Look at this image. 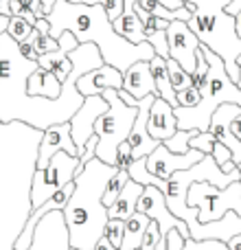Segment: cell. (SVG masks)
Returning <instances> with one entry per match:
<instances>
[{
	"label": "cell",
	"instance_id": "obj_31",
	"mask_svg": "<svg viewBox=\"0 0 241 250\" xmlns=\"http://www.w3.org/2000/svg\"><path fill=\"white\" fill-rule=\"evenodd\" d=\"M123 233H125V222L108 220V224H105V229H103V237L108 239L117 250L120 248V242H123Z\"/></svg>",
	"mask_w": 241,
	"mask_h": 250
},
{
	"label": "cell",
	"instance_id": "obj_38",
	"mask_svg": "<svg viewBox=\"0 0 241 250\" xmlns=\"http://www.w3.org/2000/svg\"><path fill=\"white\" fill-rule=\"evenodd\" d=\"M211 158L215 160V165H217L220 169H224L226 165H228L230 160H233V158H230V151L226 149V147L221 145V143H217V141H215V145H213V154H211Z\"/></svg>",
	"mask_w": 241,
	"mask_h": 250
},
{
	"label": "cell",
	"instance_id": "obj_21",
	"mask_svg": "<svg viewBox=\"0 0 241 250\" xmlns=\"http://www.w3.org/2000/svg\"><path fill=\"white\" fill-rule=\"evenodd\" d=\"M149 70H151V79H154V88H156V99H162V101H167L169 105L178 108L176 90L171 88L169 73H167V60L154 57V60L149 62Z\"/></svg>",
	"mask_w": 241,
	"mask_h": 250
},
{
	"label": "cell",
	"instance_id": "obj_27",
	"mask_svg": "<svg viewBox=\"0 0 241 250\" xmlns=\"http://www.w3.org/2000/svg\"><path fill=\"white\" fill-rule=\"evenodd\" d=\"M31 31H33V26H31L24 18L16 16V18H9V24H7V31H4V33H7L16 44H22L29 40Z\"/></svg>",
	"mask_w": 241,
	"mask_h": 250
},
{
	"label": "cell",
	"instance_id": "obj_13",
	"mask_svg": "<svg viewBox=\"0 0 241 250\" xmlns=\"http://www.w3.org/2000/svg\"><path fill=\"white\" fill-rule=\"evenodd\" d=\"M60 151L73 156V158H79V151L73 143V136H70V121L51 125L48 129L42 132V141H40V147H38V171L46 169L51 158L55 154H60Z\"/></svg>",
	"mask_w": 241,
	"mask_h": 250
},
{
	"label": "cell",
	"instance_id": "obj_35",
	"mask_svg": "<svg viewBox=\"0 0 241 250\" xmlns=\"http://www.w3.org/2000/svg\"><path fill=\"white\" fill-rule=\"evenodd\" d=\"M176 101H178V108H193V105L200 104V90L198 88H186V90L178 92L176 95Z\"/></svg>",
	"mask_w": 241,
	"mask_h": 250
},
{
	"label": "cell",
	"instance_id": "obj_41",
	"mask_svg": "<svg viewBox=\"0 0 241 250\" xmlns=\"http://www.w3.org/2000/svg\"><path fill=\"white\" fill-rule=\"evenodd\" d=\"M18 48H20V55L24 57V60H29V62H38V55H35L33 46H31L29 42H22V44H18Z\"/></svg>",
	"mask_w": 241,
	"mask_h": 250
},
{
	"label": "cell",
	"instance_id": "obj_14",
	"mask_svg": "<svg viewBox=\"0 0 241 250\" xmlns=\"http://www.w3.org/2000/svg\"><path fill=\"white\" fill-rule=\"evenodd\" d=\"M154 99L156 97L149 95V97H145L142 101H138L136 121H134V127H132V132H129V136H127V143H129V147H132V154H134V158L136 160L138 158H147V156H149L151 151L160 145V143L154 141V138L149 136V132H147V119H149V110H151Z\"/></svg>",
	"mask_w": 241,
	"mask_h": 250
},
{
	"label": "cell",
	"instance_id": "obj_3",
	"mask_svg": "<svg viewBox=\"0 0 241 250\" xmlns=\"http://www.w3.org/2000/svg\"><path fill=\"white\" fill-rule=\"evenodd\" d=\"M114 173H117L114 167H108L101 160L92 158L75 176V191L66 208L61 211L70 248L95 250L97 242L103 237V229L108 224V208L101 200Z\"/></svg>",
	"mask_w": 241,
	"mask_h": 250
},
{
	"label": "cell",
	"instance_id": "obj_7",
	"mask_svg": "<svg viewBox=\"0 0 241 250\" xmlns=\"http://www.w3.org/2000/svg\"><path fill=\"white\" fill-rule=\"evenodd\" d=\"M186 204L198 208L200 224L217 222L230 211L241 217V185L233 182L226 189H217L208 182H195L186 193Z\"/></svg>",
	"mask_w": 241,
	"mask_h": 250
},
{
	"label": "cell",
	"instance_id": "obj_24",
	"mask_svg": "<svg viewBox=\"0 0 241 250\" xmlns=\"http://www.w3.org/2000/svg\"><path fill=\"white\" fill-rule=\"evenodd\" d=\"M112 29H114V33H117L119 38H123L125 42L134 44V46H138V44L145 42V35H142V22L138 20L136 11L127 13V16L123 13L119 20L112 22Z\"/></svg>",
	"mask_w": 241,
	"mask_h": 250
},
{
	"label": "cell",
	"instance_id": "obj_4",
	"mask_svg": "<svg viewBox=\"0 0 241 250\" xmlns=\"http://www.w3.org/2000/svg\"><path fill=\"white\" fill-rule=\"evenodd\" d=\"M228 4L230 0H184V7L193 13V18L186 22L189 29L202 46H206L224 62L226 75L233 83H237L241 40L235 31V18L226 13Z\"/></svg>",
	"mask_w": 241,
	"mask_h": 250
},
{
	"label": "cell",
	"instance_id": "obj_5",
	"mask_svg": "<svg viewBox=\"0 0 241 250\" xmlns=\"http://www.w3.org/2000/svg\"><path fill=\"white\" fill-rule=\"evenodd\" d=\"M200 51L208 64V73L204 77L202 88H200V104L193 108H173L180 132H208L211 117L220 105L233 104L241 108V90L226 75L224 62L202 44H200Z\"/></svg>",
	"mask_w": 241,
	"mask_h": 250
},
{
	"label": "cell",
	"instance_id": "obj_17",
	"mask_svg": "<svg viewBox=\"0 0 241 250\" xmlns=\"http://www.w3.org/2000/svg\"><path fill=\"white\" fill-rule=\"evenodd\" d=\"M123 90L127 92V95H132L136 101H142L149 95L156 97L149 62H136L134 66H129V68L125 70L123 73Z\"/></svg>",
	"mask_w": 241,
	"mask_h": 250
},
{
	"label": "cell",
	"instance_id": "obj_18",
	"mask_svg": "<svg viewBox=\"0 0 241 250\" xmlns=\"http://www.w3.org/2000/svg\"><path fill=\"white\" fill-rule=\"evenodd\" d=\"M142 191H145V187L134 182V180H129L127 185L123 187L120 195L114 200V204L108 208V220L127 222L129 217L136 213V204H138V198L142 195Z\"/></svg>",
	"mask_w": 241,
	"mask_h": 250
},
{
	"label": "cell",
	"instance_id": "obj_49",
	"mask_svg": "<svg viewBox=\"0 0 241 250\" xmlns=\"http://www.w3.org/2000/svg\"><path fill=\"white\" fill-rule=\"evenodd\" d=\"M237 171H239V185H241V165H237Z\"/></svg>",
	"mask_w": 241,
	"mask_h": 250
},
{
	"label": "cell",
	"instance_id": "obj_33",
	"mask_svg": "<svg viewBox=\"0 0 241 250\" xmlns=\"http://www.w3.org/2000/svg\"><path fill=\"white\" fill-rule=\"evenodd\" d=\"M182 250H228L224 242L217 239H206V242H195V239H184Z\"/></svg>",
	"mask_w": 241,
	"mask_h": 250
},
{
	"label": "cell",
	"instance_id": "obj_8",
	"mask_svg": "<svg viewBox=\"0 0 241 250\" xmlns=\"http://www.w3.org/2000/svg\"><path fill=\"white\" fill-rule=\"evenodd\" d=\"M79 173V158L64 154H55L51 158V163L46 165V169L33 173V182H31V207L40 208L46 200H51L61 187H66L68 182L75 180V176Z\"/></svg>",
	"mask_w": 241,
	"mask_h": 250
},
{
	"label": "cell",
	"instance_id": "obj_10",
	"mask_svg": "<svg viewBox=\"0 0 241 250\" xmlns=\"http://www.w3.org/2000/svg\"><path fill=\"white\" fill-rule=\"evenodd\" d=\"M167 46L169 60H173L184 73L193 75L198 64V48L200 42L189 29L186 22H169L167 26Z\"/></svg>",
	"mask_w": 241,
	"mask_h": 250
},
{
	"label": "cell",
	"instance_id": "obj_9",
	"mask_svg": "<svg viewBox=\"0 0 241 250\" xmlns=\"http://www.w3.org/2000/svg\"><path fill=\"white\" fill-rule=\"evenodd\" d=\"M136 213H142V215H147L151 222H156L162 239H167V235L171 233V230H178L182 239H191L186 224L182 220H178L176 215H171V211L167 208V202H164V195L160 193V189H156V187H145L142 195L138 198Z\"/></svg>",
	"mask_w": 241,
	"mask_h": 250
},
{
	"label": "cell",
	"instance_id": "obj_6",
	"mask_svg": "<svg viewBox=\"0 0 241 250\" xmlns=\"http://www.w3.org/2000/svg\"><path fill=\"white\" fill-rule=\"evenodd\" d=\"M101 97L108 101V112L97 119L95 129H92V134L99 138L95 158L101 160L103 165H108V167H114V163H117V151H119V147L127 141L129 132H132L138 108L125 105L123 101L119 99L117 90H105V92H101Z\"/></svg>",
	"mask_w": 241,
	"mask_h": 250
},
{
	"label": "cell",
	"instance_id": "obj_48",
	"mask_svg": "<svg viewBox=\"0 0 241 250\" xmlns=\"http://www.w3.org/2000/svg\"><path fill=\"white\" fill-rule=\"evenodd\" d=\"M237 88L241 90V66H239V82H237Z\"/></svg>",
	"mask_w": 241,
	"mask_h": 250
},
{
	"label": "cell",
	"instance_id": "obj_37",
	"mask_svg": "<svg viewBox=\"0 0 241 250\" xmlns=\"http://www.w3.org/2000/svg\"><path fill=\"white\" fill-rule=\"evenodd\" d=\"M101 7L105 9L108 13V20L114 22L123 16V7H125V0H101Z\"/></svg>",
	"mask_w": 241,
	"mask_h": 250
},
{
	"label": "cell",
	"instance_id": "obj_47",
	"mask_svg": "<svg viewBox=\"0 0 241 250\" xmlns=\"http://www.w3.org/2000/svg\"><path fill=\"white\" fill-rule=\"evenodd\" d=\"M7 24H9V18H0V33L7 31Z\"/></svg>",
	"mask_w": 241,
	"mask_h": 250
},
{
	"label": "cell",
	"instance_id": "obj_20",
	"mask_svg": "<svg viewBox=\"0 0 241 250\" xmlns=\"http://www.w3.org/2000/svg\"><path fill=\"white\" fill-rule=\"evenodd\" d=\"M167 26H169V22L158 20V18H151V16L142 22V35H145V42L154 48L156 57H162V60H169Z\"/></svg>",
	"mask_w": 241,
	"mask_h": 250
},
{
	"label": "cell",
	"instance_id": "obj_11",
	"mask_svg": "<svg viewBox=\"0 0 241 250\" xmlns=\"http://www.w3.org/2000/svg\"><path fill=\"white\" fill-rule=\"evenodd\" d=\"M202 158L204 156L195 149H189L186 154H171V151L160 143V145L147 156L145 165H147V171L154 178H158V180H169L176 171H186V169H191L193 165H198Z\"/></svg>",
	"mask_w": 241,
	"mask_h": 250
},
{
	"label": "cell",
	"instance_id": "obj_25",
	"mask_svg": "<svg viewBox=\"0 0 241 250\" xmlns=\"http://www.w3.org/2000/svg\"><path fill=\"white\" fill-rule=\"evenodd\" d=\"M48 22H46V18L44 20H38L33 24V31H31V35H29V40L26 42L33 46V51H35V55L38 57H42V55H46V53H53V51H57V40H53L51 35H48Z\"/></svg>",
	"mask_w": 241,
	"mask_h": 250
},
{
	"label": "cell",
	"instance_id": "obj_40",
	"mask_svg": "<svg viewBox=\"0 0 241 250\" xmlns=\"http://www.w3.org/2000/svg\"><path fill=\"white\" fill-rule=\"evenodd\" d=\"M182 244H184V239L180 237L178 230H171L167 235V250H182Z\"/></svg>",
	"mask_w": 241,
	"mask_h": 250
},
{
	"label": "cell",
	"instance_id": "obj_16",
	"mask_svg": "<svg viewBox=\"0 0 241 250\" xmlns=\"http://www.w3.org/2000/svg\"><path fill=\"white\" fill-rule=\"evenodd\" d=\"M147 132L154 141L164 143L178 132L176 114H173V105H169L162 99H154L149 110V119H147Z\"/></svg>",
	"mask_w": 241,
	"mask_h": 250
},
{
	"label": "cell",
	"instance_id": "obj_28",
	"mask_svg": "<svg viewBox=\"0 0 241 250\" xmlns=\"http://www.w3.org/2000/svg\"><path fill=\"white\" fill-rule=\"evenodd\" d=\"M167 73H169V82H171V88L176 90V95L193 86V83H191V75L184 73L173 60H167Z\"/></svg>",
	"mask_w": 241,
	"mask_h": 250
},
{
	"label": "cell",
	"instance_id": "obj_51",
	"mask_svg": "<svg viewBox=\"0 0 241 250\" xmlns=\"http://www.w3.org/2000/svg\"><path fill=\"white\" fill-rule=\"evenodd\" d=\"M68 250H75V248H68Z\"/></svg>",
	"mask_w": 241,
	"mask_h": 250
},
{
	"label": "cell",
	"instance_id": "obj_43",
	"mask_svg": "<svg viewBox=\"0 0 241 250\" xmlns=\"http://www.w3.org/2000/svg\"><path fill=\"white\" fill-rule=\"evenodd\" d=\"M230 132H233V136L237 138V141H241V117L230 121Z\"/></svg>",
	"mask_w": 241,
	"mask_h": 250
},
{
	"label": "cell",
	"instance_id": "obj_46",
	"mask_svg": "<svg viewBox=\"0 0 241 250\" xmlns=\"http://www.w3.org/2000/svg\"><path fill=\"white\" fill-rule=\"evenodd\" d=\"M235 31H237V38L241 40V11L235 16Z\"/></svg>",
	"mask_w": 241,
	"mask_h": 250
},
{
	"label": "cell",
	"instance_id": "obj_12",
	"mask_svg": "<svg viewBox=\"0 0 241 250\" xmlns=\"http://www.w3.org/2000/svg\"><path fill=\"white\" fill-rule=\"evenodd\" d=\"M105 112H108V101L101 95H97V97H86L81 108L73 114V119H70V136H73V143L79 151V158L83 154V145L92 136L97 119L103 117Z\"/></svg>",
	"mask_w": 241,
	"mask_h": 250
},
{
	"label": "cell",
	"instance_id": "obj_2",
	"mask_svg": "<svg viewBox=\"0 0 241 250\" xmlns=\"http://www.w3.org/2000/svg\"><path fill=\"white\" fill-rule=\"evenodd\" d=\"M46 22L51 29L48 35L53 40H57L64 31H68L75 35L79 46L95 44L105 66H112L120 73H125L136 62H151L156 57L154 48L147 42L134 46V44L125 42L123 38H119L101 4L88 7V4H73L66 0H57L55 7L46 16Z\"/></svg>",
	"mask_w": 241,
	"mask_h": 250
},
{
	"label": "cell",
	"instance_id": "obj_50",
	"mask_svg": "<svg viewBox=\"0 0 241 250\" xmlns=\"http://www.w3.org/2000/svg\"><path fill=\"white\" fill-rule=\"evenodd\" d=\"M237 64H239V66H241V57H239V60H237Z\"/></svg>",
	"mask_w": 241,
	"mask_h": 250
},
{
	"label": "cell",
	"instance_id": "obj_32",
	"mask_svg": "<svg viewBox=\"0 0 241 250\" xmlns=\"http://www.w3.org/2000/svg\"><path fill=\"white\" fill-rule=\"evenodd\" d=\"M213 145H215V138H213L208 132H202V134L198 132V134H195V136L189 141V149L200 151L202 156H211V154H213Z\"/></svg>",
	"mask_w": 241,
	"mask_h": 250
},
{
	"label": "cell",
	"instance_id": "obj_36",
	"mask_svg": "<svg viewBox=\"0 0 241 250\" xmlns=\"http://www.w3.org/2000/svg\"><path fill=\"white\" fill-rule=\"evenodd\" d=\"M206 73H208V64H206V60H204L202 51L198 48V64H195V70H193V75H191V83H193V88H198V90L202 88Z\"/></svg>",
	"mask_w": 241,
	"mask_h": 250
},
{
	"label": "cell",
	"instance_id": "obj_39",
	"mask_svg": "<svg viewBox=\"0 0 241 250\" xmlns=\"http://www.w3.org/2000/svg\"><path fill=\"white\" fill-rule=\"evenodd\" d=\"M57 46H60V51H64V53H73L75 48H79V44H77V40H75L73 33L64 31V33L57 38Z\"/></svg>",
	"mask_w": 241,
	"mask_h": 250
},
{
	"label": "cell",
	"instance_id": "obj_44",
	"mask_svg": "<svg viewBox=\"0 0 241 250\" xmlns=\"http://www.w3.org/2000/svg\"><path fill=\"white\" fill-rule=\"evenodd\" d=\"M95 250H117V248H114V246H112V244H110V242H108V239H105V237H101V239H99V242H97V246H95Z\"/></svg>",
	"mask_w": 241,
	"mask_h": 250
},
{
	"label": "cell",
	"instance_id": "obj_15",
	"mask_svg": "<svg viewBox=\"0 0 241 250\" xmlns=\"http://www.w3.org/2000/svg\"><path fill=\"white\" fill-rule=\"evenodd\" d=\"M120 88H123V73L105 64L77 79V92L83 99L86 97H97L105 90H120Z\"/></svg>",
	"mask_w": 241,
	"mask_h": 250
},
{
	"label": "cell",
	"instance_id": "obj_1",
	"mask_svg": "<svg viewBox=\"0 0 241 250\" xmlns=\"http://www.w3.org/2000/svg\"><path fill=\"white\" fill-rule=\"evenodd\" d=\"M42 132L24 123H0V250H13L31 211V182ZM31 250H42L33 244Z\"/></svg>",
	"mask_w": 241,
	"mask_h": 250
},
{
	"label": "cell",
	"instance_id": "obj_30",
	"mask_svg": "<svg viewBox=\"0 0 241 250\" xmlns=\"http://www.w3.org/2000/svg\"><path fill=\"white\" fill-rule=\"evenodd\" d=\"M195 134L198 132H180V129H178V132L173 134L171 138H167L162 145L167 147L171 154H186V151H189V141L195 136Z\"/></svg>",
	"mask_w": 241,
	"mask_h": 250
},
{
	"label": "cell",
	"instance_id": "obj_42",
	"mask_svg": "<svg viewBox=\"0 0 241 250\" xmlns=\"http://www.w3.org/2000/svg\"><path fill=\"white\" fill-rule=\"evenodd\" d=\"M162 7H167L169 11H178V9H184V0H156Z\"/></svg>",
	"mask_w": 241,
	"mask_h": 250
},
{
	"label": "cell",
	"instance_id": "obj_45",
	"mask_svg": "<svg viewBox=\"0 0 241 250\" xmlns=\"http://www.w3.org/2000/svg\"><path fill=\"white\" fill-rule=\"evenodd\" d=\"M226 246H228V250H241V233H239V235H235V237L230 239V242L226 244Z\"/></svg>",
	"mask_w": 241,
	"mask_h": 250
},
{
	"label": "cell",
	"instance_id": "obj_19",
	"mask_svg": "<svg viewBox=\"0 0 241 250\" xmlns=\"http://www.w3.org/2000/svg\"><path fill=\"white\" fill-rule=\"evenodd\" d=\"M26 95L29 97H40V99H57L61 95V83L53 77L51 73L38 68L26 82Z\"/></svg>",
	"mask_w": 241,
	"mask_h": 250
},
{
	"label": "cell",
	"instance_id": "obj_26",
	"mask_svg": "<svg viewBox=\"0 0 241 250\" xmlns=\"http://www.w3.org/2000/svg\"><path fill=\"white\" fill-rule=\"evenodd\" d=\"M129 182V173L127 171H119L117 169V173H114L112 178H110V182H108V187H105V191H103V207L105 208H110L114 204V200L120 195V191H123V187Z\"/></svg>",
	"mask_w": 241,
	"mask_h": 250
},
{
	"label": "cell",
	"instance_id": "obj_23",
	"mask_svg": "<svg viewBox=\"0 0 241 250\" xmlns=\"http://www.w3.org/2000/svg\"><path fill=\"white\" fill-rule=\"evenodd\" d=\"M151 224V220L142 213H134L127 222H125V233H123V242H120L119 250H141L142 244V235H145L147 226Z\"/></svg>",
	"mask_w": 241,
	"mask_h": 250
},
{
	"label": "cell",
	"instance_id": "obj_34",
	"mask_svg": "<svg viewBox=\"0 0 241 250\" xmlns=\"http://www.w3.org/2000/svg\"><path fill=\"white\" fill-rule=\"evenodd\" d=\"M134 154H132V147H129V143L125 141L123 145L119 147V151H117V163H114V169H119V171H127L129 167H132V163H134Z\"/></svg>",
	"mask_w": 241,
	"mask_h": 250
},
{
	"label": "cell",
	"instance_id": "obj_29",
	"mask_svg": "<svg viewBox=\"0 0 241 250\" xmlns=\"http://www.w3.org/2000/svg\"><path fill=\"white\" fill-rule=\"evenodd\" d=\"M18 16L24 18L31 26L38 20H44V11H42V0H20V9H18ZM16 18V16H13Z\"/></svg>",
	"mask_w": 241,
	"mask_h": 250
},
{
	"label": "cell",
	"instance_id": "obj_22",
	"mask_svg": "<svg viewBox=\"0 0 241 250\" xmlns=\"http://www.w3.org/2000/svg\"><path fill=\"white\" fill-rule=\"evenodd\" d=\"M38 66L42 70H46V73H51L60 83H64L66 77L70 75V70H73V62H70L68 53L60 51V48L53 51V53H46V55H42V57H38Z\"/></svg>",
	"mask_w": 241,
	"mask_h": 250
}]
</instances>
